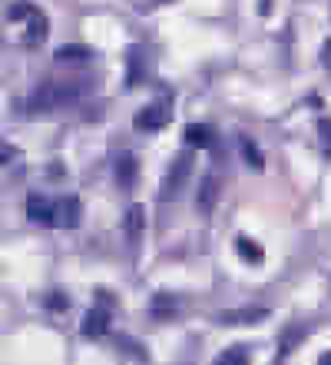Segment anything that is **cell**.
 <instances>
[{
  "label": "cell",
  "mask_w": 331,
  "mask_h": 365,
  "mask_svg": "<svg viewBox=\"0 0 331 365\" xmlns=\"http://www.w3.org/2000/svg\"><path fill=\"white\" fill-rule=\"evenodd\" d=\"M86 93V83H40L33 93L27 96V113L43 116L63 106H76Z\"/></svg>",
  "instance_id": "cell-1"
},
{
  "label": "cell",
  "mask_w": 331,
  "mask_h": 365,
  "mask_svg": "<svg viewBox=\"0 0 331 365\" xmlns=\"http://www.w3.org/2000/svg\"><path fill=\"white\" fill-rule=\"evenodd\" d=\"M192 163H196L192 150H182V153L172 160V166L166 170V176H162V186H159V200L162 202L176 200V196L182 192V186H186V180H189V173H192Z\"/></svg>",
  "instance_id": "cell-2"
},
{
  "label": "cell",
  "mask_w": 331,
  "mask_h": 365,
  "mask_svg": "<svg viewBox=\"0 0 331 365\" xmlns=\"http://www.w3.org/2000/svg\"><path fill=\"white\" fill-rule=\"evenodd\" d=\"M169 120H172V96L162 93L156 103L142 106L140 113H136V120H132V126H136L140 133H156V130H162Z\"/></svg>",
  "instance_id": "cell-3"
},
{
  "label": "cell",
  "mask_w": 331,
  "mask_h": 365,
  "mask_svg": "<svg viewBox=\"0 0 331 365\" xmlns=\"http://www.w3.org/2000/svg\"><path fill=\"white\" fill-rule=\"evenodd\" d=\"M219 196H222V180H219L216 173H206L202 180H199V192H196V210L202 212V216H209V212L216 210Z\"/></svg>",
  "instance_id": "cell-4"
},
{
  "label": "cell",
  "mask_w": 331,
  "mask_h": 365,
  "mask_svg": "<svg viewBox=\"0 0 331 365\" xmlns=\"http://www.w3.org/2000/svg\"><path fill=\"white\" fill-rule=\"evenodd\" d=\"M80 222H83V202L76 200V196H63V200H57L53 226H60V230H76Z\"/></svg>",
  "instance_id": "cell-5"
},
{
  "label": "cell",
  "mask_w": 331,
  "mask_h": 365,
  "mask_svg": "<svg viewBox=\"0 0 331 365\" xmlns=\"http://www.w3.org/2000/svg\"><path fill=\"white\" fill-rule=\"evenodd\" d=\"M262 319H268V309L246 306V309H226V312H219L216 322L219 326H252V322H262Z\"/></svg>",
  "instance_id": "cell-6"
},
{
  "label": "cell",
  "mask_w": 331,
  "mask_h": 365,
  "mask_svg": "<svg viewBox=\"0 0 331 365\" xmlns=\"http://www.w3.org/2000/svg\"><path fill=\"white\" fill-rule=\"evenodd\" d=\"M53 212H57V202H50L43 192H30L27 196V220L37 222V226H53Z\"/></svg>",
  "instance_id": "cell-7"
},
{
  "label": "cell",
  "mask_w": 331,
  "mask_h": 365,
  "mask_svg": "<svg viewBox=\"0 0 331 365\" xmlns=\"http://www.w3.org/2000/svg\"><path fill=\"white\" fill-rule=\"evenodd\" d=\"M110 332V306L100 302L83 316V336L86 339H103Z\"/></svg>",
  "instance_id": "cell-8"
},
{
  "label": "cell",
  "mask_w": 331,
  "mask_h": 365,
  "mask_svg": "<svg viewBox=\"0 0 331 365\" xmlns=\"http://www.w3.org/2000/svg\"><path fill=\"white\" fill-rule=\"evenodd\" d=\"M123 232H126V242H130V246H140L142 242V232H146V206H142V202H132L130 210H126Z\"/></svg>",
  "instance_id": "cell-9"
},
{
  "label": "cell",
  "mask_w": 331,
  "mask_h": 365,
  "mask_svg": "<svg viewBox=\"0 0 331 365\" xmlns=\"http://www.w3.org/2000/svg\"><path fill=\"white\" fill-rule=\"evenodd\" d=\"M116 182L123 186V190H132L136 186V180H140V160L132 153H123V156H116Z\"/></svg>",
  "instance_id": "cell-10"
},
{
  "label": "cell",
  "mask_w": 331,
  "mask_h": 365,
  "mask_svg": "<svg viewBox=\"0 0 331 365\" xmlns=\"http://www.w3.org/2000/svg\"><path fill=\"white\" fill-rule=\"evenodd\" d=\"M126 60H130V73H126V90H136L146 80V53H142V47H130V53H126Z\"/></svg>",
  "instance_id": "cell-11"
},
{
  "label": "cell",
  "mask_w": 331,
  "mask_h": 365,
  "mask_svg": "<svg viewBox=\"0 0 331 365\" xmlns=\"http://www.w3.org/2000/svg\"><path fill=\"white\" fill-rule=\"evenodd\" d=\"M23 24H27V37H23V43H27V47H37V43H43V40H47V27H50V24H47V17H43L37 7H33V14H30Z\"/></svg>",
  "instance_id": "cell-12"
},
{
  "label": "cell",
  "mask_w": 331,
  "mask_h": 365,
  "mask_svg": "<svg viewBox=\"0 0 331 365\" xmlns=\"http://www.w3.org/2000/svg\"><path fill=\"white\" fill-rule=\"evenodd\" d=\"M186 143L199 146V150H212L216 146V130L206 123H189L186 126Z\"/></svg>",
  "instance_id": "cell-13"
},
{
  "label": "cell",
  "mask_w": 331,
  "mask_h": 365,
  "mask_svg": "<svg viewBox=\"0 0 331 365\" xmlns=\"http://www.w3.org/2000/svg\"><path fill=\"white\" fill-rule=\"evenodd\" d=\"M179 312V299L169 296V292H159V296H152L149 302V316L152 319H172Z\"/></svg>",
  "instance_id": "cell-14"
},
{
  "label": "cell",
  "mask_w": 331,
  "mask_h": 365,
  "mask_svg": "<svg viewBox=\"0 0 331 365\" xmlns=\"http://www.w3.org/2000/svg\"><path fill=\"white\" fill-rule=\"evenodd\" d=\"M53 60H60V63H83V60H93V50L86 43H63V47H57Z\"/></svg>",
  "instance_id": "cell-15"
},
{
  "label": "cell",
  "mask_w": 331,
  "mask_h": 365,
  "mask_svg": "<svg viewBox=\"0 0 331 365\" xmlns=\"http://www.w3.org/2000/svg\"><path fill=\"white\" fill-rule=\"evenodd\" d=\"M305 336H308V329H305V326H288V329H285L282 342H278V356H275V362L288 359V352H295V346H298Z\"/></svg>",
  "instance_id": "cell-16"
},
{
  "label": "cell",
  "mask_w": 331,
  "mask_h": 365,
  "mask_svg": "<svg viewBox=\"0 0 331 365\" xmlns=\"http://www.w3.org/2000/svg\"><path fill=\"white\" fill-rule=\"evenodd\" d=\"M236 250H238V256H242L246 262H262L265 259L262 246H258L256 240H248V236H238V240H236Z\"/></svg>",
  "instance_id": "cell-17"
},
{
  "label": "cell",
  "mask_w": 331,
  "mask_h": 365,
  "mask_svg": "<svg viewBox=\"0 0 331 365\" xmlns=\"http://www.w3.org/2000/svg\"><path fill=\"white\" fill-rule=\"evenodd\" d=\"M238 146H242V156H246V163L252 166V170H265V156H262V150H258L248 136H242L238 140Z\"/></svg>",
  "instance_id": "cell-18"
},
{
  "label": "cell",
  "mask_w": 331,
  "mask_h": 365,
  "mask_svg": "<svg viewBox=\"0 0 331 365\" xmlns=\"http://www.w3.org/2000/svg\"><path fill=\"white\" fill-rule=\"evenodd\" d=\"M116 346L123 349V352H126L130 359H136V362H149V352H146V349H142L140 342H132L130 336H120V339H116Z\"/></svg>",
  "instance_id": "cell-19"
},
{
  "label": "cell",
  "mask_w": 331,
  "mask_h": 365,
  "mask_svg": "<svg viewBox=\"0 0 331 365\" xmlns=\"http://www.w3.org/2000/svg\"><path fill=\"white\" fill-rule=\"evenodd\" d=\"M30 14H33V7H30L27 0H10L7 4V20L10 24H23Z\"/></svg>",
  "instance_id": "cell-20"
},
{
  "label": "cell",
  "mask_w": 331,
  "mask_h": 365,
  "mask_svg": "<svg viewBox=\"0 0 331 365\" xmlns=\"http://www.w3.org/2000/svg\"><path fill=\"white\" fill-rule=\"evenodd\" d=\"M216 362H219V365H246V362H248V349H246V346L226 349V352H222Z\"/></svg>",
  "instance_id": "cell-21"
},
{
  "label": "cell",
  "mask_w": 331,
  "mask_h": 365,
  "mask_svg": "<svg viewBox=\"0 0 331 365\" xmlns=\"http://www.w3.org/2000/svg\"><path fill=\"white\" fill-rule=\"evenodd\" d=\"M318 136H322L325 156H331V120H318Z\"/></svg>",
  "instance_id": "cell-22"
},
{
  "label": "cell",
  "mask_w": 331,
  "mask_h": 365,
  "mask_svg": "<svg viewBox=\"0 0 331 365\" xmlns=\"http://www.w3.org/2000/svg\"><path fill=\"white\" fill-rule=\"evenodd\" d=\"M47 309L50 312H63V309H70V302H66V296L53 292V296H47Z\"/></svg>",
  "instance_id": "cell-23"
},
{
  "label": "cell",
  "mask_w": 331,
  "mask_h": 365,
  "mask_svg": "<svg viewBox=\"0 0 331 365\" xmlns=\"http://www.w3.org/2000/svg\"><path fill=\"white\" fill-rule=\"evenodd\" d=\"M322 63H325V70L331 73V40H325V47H322Z\"/></svg>",
  "instance_id": "cell-24"
},
{
  "label": "cell",
  "mask_w": 331,
  "mask_h": 365,
  "mask_svg": "<svg viewBox=\"0 0 331 365\" xmlns=\"http://www.w3.org/2000/svg\"><path fill=\"white\" fill-rule=\"evenodd\" d=\"M318 362H322V365H331V356H322V359H318Z\"/></svg>",
  "instance_id": "cell-25"
},
{
  "label": "cell",
  "mask_w": 331,
  "mask_h": 365,
  "mask_svg": "<svg viewBox=\"0 0 331 365\" xmlns=\"http://www.w3.org/2000/svg\"><path fill=\"white\" fill-rule=\"evenodd\" d=\"M159 4H162V0H159Z\"/></svg>",
  "instance_id": "cell-26"
}]
</instances>
